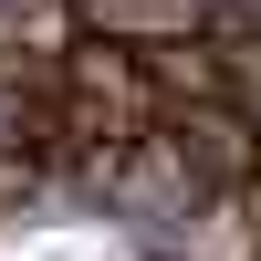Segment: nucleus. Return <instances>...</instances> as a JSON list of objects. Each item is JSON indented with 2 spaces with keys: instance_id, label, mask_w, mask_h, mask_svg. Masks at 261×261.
Masks as SVG:
<instances>
[{
  "instance_id": "nucleus-5",
  "label": "nucleus",
  "mask_w": 261,
  "mask_h": 261,
  "mask_svg": "<svg viewBox=\"0 0 261 261\" xmlns=\"http://www.w3.org/2000/svg\"><path fill=\"white\" fill-rule=\"evenodd\" d=\"M251 261H261V230H251Z\"/></svg>"
},
{
  "instance_id": "nucleus-3",
  "label": "nucleus",
  "mask_w": 261,
  "mask_h": 261,
  "mask_svg": "<svg viewBox=\"0 0 261 261\" xmlns=\"http://www.w3.org/2000/svg\"><path fill=\"white\" fill-rule=\"evenodd\" d=\"M209 32V73H220V105L261 125V21H199Z\"/></svg>"
},
{
  "instance_id": "nucleus-4",
  "label": "nucleus",
  "mask_w": 261,
  "mask_h": 261,
  "mask_svg": "<svg viewBox=\"0 0 261 261\" xmlns=\"http://www.w3.org/2000/svg\"><path fill=\"white\" fill-rule=\"evenodd\" d=\"M178 21H261V0H178Z\"/></svg>"
},
{
  "instance_id": "nucleus-1",
  "label": "nucleus",
  "mask_w": 261,
  "mask_h": 261,
  "mask_svg": "<svg viewBox=\"0 0 261 261\" xmlns=\"http://www.w3.org/2000/svg\"><path fill=\"white\" fill-rule=\"evenodd\" d=\"M146 136H157V105H146L136 42L84 21L53 53V157H63V178H115Z\"/></svg>"
},
{
  "instance_id": "nucleus-2",
  "label": "nucleus",
  "mask_w": 261,
  "mask_h": 261,
  "mask_svg": "<svg viewBox=\"0 0 261 261\" xmlns=\"http://www.w3.org/2000/svg\"><path fill=\"white\" fill-rule=\"evenodd\" d=\"M157 157L178 167L188 188H241L251 167H261V125L230 115V105H188V115L157 125Z\"/></svg>"
}]
</instances>
